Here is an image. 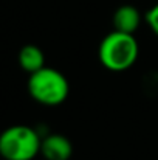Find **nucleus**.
Listing matches in <instances>:
<instances>
[{"label":"nucleus","instance_id":"nucleus-1","mask_svg":"<svg viewBox=\"0 0 158 160\" xmlns=\"http://www.w3.org/2000/svg\"><path fill=\"white\" fill-rule=\"evenodd\" d=\"M140 47L133 34L113 30L99 45V61L112 72H124L130 68L138 59Z\"/></svg>","mask_w":158,"mask_h":160},{"label":"nucleus","instance_id":"nucleus-2","mask_svg":"<svg viewBox=\"0 0 158 160\" xmlns=\"http://www.w3.org/2000/svg\"><path fill=\"white\" fill-rule=\"evenodd\" d=\"M28 92L33 100L44 106H57L67 100L70 86L67 78L59 70L42 67L30 75Z\"/></svg>","mask_w":158,"mask_h":160},{"label":"nucleus","instance_id":"nucleus-3","mask_svg":"<svg viewBox=\"0 0 158 160\" xmlns=\"http://www.w3.org/2000/svg\"><path fill=\"white\" fill-rule=\"evenodd\" d=\"M42 138L36 129L16 124L0 134V156L5 160H33L41 152Z\"/></svg>","mask_w":158,"mask_h":160},{"label":"nucleus","instance_id":"nucleus-4","mask_svg":"<svg viewBox=\"0 0 158 160\" xmlns=\"http://www.w3.org/2000/svg\"><path fill=\"white\" fill-rule=\"evenodd\" d=\"M41 154L47 160H68L73 154V145L65 135L51 134L42 138Z\"/></svg>","mask_w":158,"mask_h":160},{"label":"nucleus","instance_id":"nucleus-5","mask_svg":"<svg viewBox=\"0 0 158 160\" xmlns=\"http://www.w3.org/2000/svg\"><path fill=\"white\" fill-rule=\"evenodd\" d=\"M140 23H141V14L132 5H122L113 14V27L116 31L133 34L138 30Z\"/></svg>","mask_w":158,"mask_h":160},{"label":"nucleus","instance_id":"nucleus-6","mask_svg":"<svg viewBox=\"0 0 158 160\" xmlns=\"http://www.w3.org/2000/svg\"><path fill=\"white\" fill-rule=\"evenodd\" d=\"M19 65L22 67V70L31 75L45 67V54L37 45H23L19 52Z\"/></svg>","mask_w":158,"mask_h":160},{"label":"nucleus","instance_id":"nucleus-7","mask_svg":"<svg viewBox=\"0 0 158 160\" xmlns=\"http://www.w3.org/2000/svg\"><path fill=\"white\" fill-rule=\"evenodd\" d=\"M146 20H147V25L151 27V30L154 31V34L158 36V3L154 5V6L147 11Z\"/></svg>","mask_w":158,"mask_h":160}]
</instances>
